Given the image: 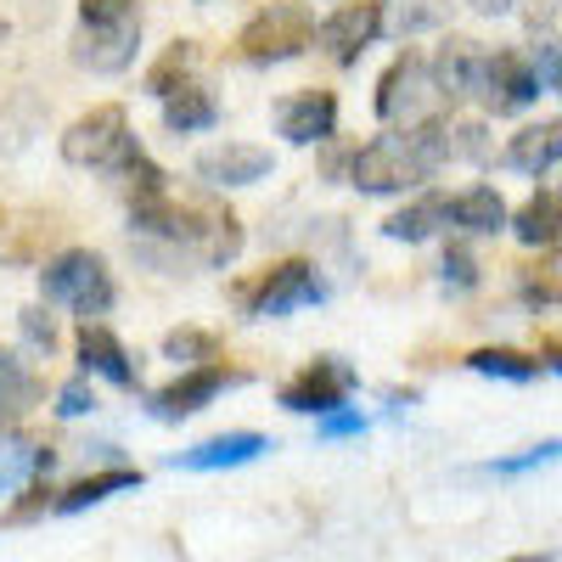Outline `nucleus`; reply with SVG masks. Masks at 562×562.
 <instances>
[{"label": "nucleus", "mask_w": 562, "mask_h": 562, "mask_svg": "<svg viewBox=\"0 0 562 562\" xmlns=\"http://www.w3.org/2000/svg\"><path fill=\"white\" fill-rule=\"evenodd\" d=\"M434 102H450L445 90H439V74L428 57H416L405 52L383 79H378V119L383 124H422V119H434Z\"/></svg>", "instance_id": "5"}, {"label": "nucleus", "mask_w": 562, "mask_h": 562, "mask_svg": "<svg viewBox=\"0 0 562 562\" xmlns=\"http://www.w3.org/2000/svg\"><path fill=\"white\" fill-rule=\"evenodd\" d=\"M214 119H220V102L209 97L203 85H180V90H169V97H164V124H169L175 135L214 130Z\"/></svg>", "instance_id": "19"}, {"label": "nucleus", "mask_w": 562, "mask_h": 562, "mask_svg": "<svg viewBox=\"0 0 562 562\" xmlns=\"http://www.w3.org/2000/svg\"><path fill=\"white\" fill-rule=\"evenodd\" d=\"M315 45V12L304 7V0H270L265 12H254L237 34V52L248 63H293L304 57Z\"/></svg>", "instance_id": "3"}, {"label": "nucleus", "mask_w": 562, "mask_h": 562, "mask_svg": "<svg viewBox=\"0 0 562 562\" xmlns=\"http://www.w3.org/2000/svg\"><path fill=\"white\" fill-rule=\"evenodd\" d=\"M450 225L467 231V237H495V231L512 225V209L495 186H467V192L450 198Z\"/></svg>", "instance_id": "16"}, {"label": "nucleus", "mask_w": 562, "mask_h": 562, "mask_svg": "<svg viewBox=\"0 0 562 562\" xmlns=\"http://www.w3.org/2000/svg\"><path fill=\"white\" fill-rule=\"evenodd\" d=\"M34 473H52V450H23V445H0V501L18 495Z\"/></svg>", "instance_id": "24"}, {"label": "nucleus", "mask_w": 562, "mask_h": 562, "mask_svg": "<svg viewBox=\"0 0 562 562\" xmlns=\"http://www.w3.org/2000/svg\"><path fill=\"white\" fill-rule=\"evenodd\" d=\"M140 18L135 0H79V23H124Z\"/></svg>", "instance_id": "30"}, {"label": "nucleus", "mask_w": 562, "mask_h": 562, "mask_svg": "<svg viewBox=\"0 0 562 562\" xmlns=\"http://www.w3.org/2000/svg\"><path fill=\"white\" fill-rule=\"evenodd\" d=\"M439 225H450V198L428 192V198L405 203L400 214H389L383 220V237L389 243H428V237H439Z\"/></svg>", "instance_id": "17"}, {"label": "nucleus", "mask_w": 562, "mask_h": 562, "mask_svg": "<svg viewBox=\"0 0 562 562\" xmlns=\"http://www.w3.org/2000/svg\"><path fill=\"white\" fill-rule=\"evenodd\" d=\"M518 293H524L529 304H562V254L535 259V265L518 276Z\"/></svg>", "instance_id": "25"}, {"label": "nucleus", "mask_w": 562, "mask_h": 562, "mask_svg": "<svg viewBox=\"0 0 562 562\" xmlns=\"http://www.w3.org/2000/svg\"><path fill=\"white\" fill-rule=\"evenodd\" d=\"M90 411H97V394H90L85 378H74V383L57 389V416H90Z\"/></svg>", "instance_id": "31"}, {"label": "nucleus", "mask_w": 562, "mask_h": 562, "mask_svg": "<svg viewBox=\"0 0 562 562\" xmlns=\"http://www.w3.org/2000/svg\"><path fill=\"white\" fill-rule=\"evenodd\" d=\"M270 450L265 434H220L209 445H192V450H180L175 467H186V473H220V467H248Z\"/></svg>", "instance_id": "14"}, {"label": "nucleus", "mask_w": 562, "mask_h": 562, "mask_svg": "<svg viewBox=\"0 0 562 562\" xmlns=\"http://www.w3.org/2000/svg\"><path fill=\"white\" fill-rule=\"evenodd\" d=\"M164 355L175 366H203V360H220V344H214V333H203V326H180V333L164 338Z\"/></svg>", "instance_id": "26"}, {"label": "nucleus", "mask_w": 562, "mask_h": 562, "mask_svg": "<svg viewBox=\"0 0 562 562\" xmlns=\"http://www.w3.org/2000/svg\"><path fill=\"white\" fill-rule=\"evenodd\" d=\"M506 164L518 175H546L562 164V119H540V124H524L518 135L506 140Z\"/></svg>", "instance_id": "15"}, {"label": "nucleus", "mask_w": 562, "mask_h": 562, "mask_svg": "<svg viewBox=\"0 0 562 562\" xmlns=\"http://www.w3.org/2000/svg\"><path fill=\"white\" fill-rule=\"evenodd\" d=\"M349 434H366V416H355V411H326L321 416V439H349Z\"/></svg>", "instance_id": "33"}, {"label": "nucleus", "mask_w": 562, "mask_h": 562, "mask_svg": "<svg viewBox=\"0 0 562 562\" xmlns=\"http://www.w3.org/2000/svg\"><path fill=\"white\" fill-rule=\"evenodd\" d=\"M321 299V276L310 259H288V265H276L265 270L254 288H248V315L254 321H276V315H293L304 304Z\"/></svg>", "instance_id": "8"}, {"label": "nucleus", "mask_w": 562, "mask_h": 562, "mask_svg": "<svg viewBox=\"0 0 562 562\" xmlns=\"http://www.w3.org/2000/svg\"><path fill=\"white\" fill-rule=\"evenodd\" d=\"M479 18H506V12H518V0H467Z\"/></svg>", "instance_id": "34"}, {"label": "nucleus", "mask_w": 562, "mask_h": 562, "mask_svg": "<svg viewBox=\"0 0 562 562\" xmlns=\"http://www.w3.org/2000/svg\"><path fill=\"white\" fill-rule=\"evenodd\" d=\"M349 394H355V371L338 355H321V360H310L304 371H293V378L281 383V405L299 411V416H326Z\"/></svg>", "instance_id": "7"}, {"label": "nucleus", "mask_w": 562, "mask_h": 562, "mask_svg": "<svg viewBox=\"0 0 562 562\" xmlns=\"http://www.w3.org/2000/svg\"><path fill=\"white\" fill-rule=\"evenodd\" d=\"M276 169L270 147H254V140H220V147L198 153V180L203 186H259Z\"/></svg>", "instance_id": "12"}, {"label": "nucleus", "mask_w": 562, "mask_h": 562, "mask_svg": "<svg viewBox=\"0 0 562 562\" xmlns=\"http://www.w3.org/2000/svg\"><path fill=\"white\" fill-rule=\"evenodd\" d=\"M130 153H135V135H130V113L119 102L90 108L63 130V164H74V169L119 175L130 164Z\"/></svg>", "instance_id": "2"}, {"label": "nucleus", "mask_w": 562, "mask_h": 562, "mask_svg": "<svg viewBox=\"0 0 562 562\" xmlns=\"http://www.w3.org/2000/svg\"><path fill=\"white\" fill-rule=\"evenodd\" d=\"M439 270H445V288H456V293H473L479 288V259L467 254V248H450Z\"/></svg>", "instance_id": "29"}, {"label": "nucleus", "mask_w": 562, "mask_h": 562, "mask_svg": "<svg viewBox=\"0 0 562 562\" xmlns=\"http://www.w3.org/2000/svg\"><path fill=\"white\" fill-rule=\"evenodd\" d=\"M23 338H29L40 355H52V349H57V326L45 321V310H23Z\"/></svg>", "instance_id": "32"}, {"label": "nucleus", "mask_w": 562, "mask_h": 562, "mask_svg": "<svg viewBox=\"0 0 562 562\" xmlns=\"http://www.w3.org/2000/svg\"><path fill=\"white\" fill-rule=\"evenodd\" d=\"M445 0H400V34H416V29H439L445 23Z\"/></svg>", "instance_id": "28"}, {"label": "nucleus", "mask_w": 562, "mask_h": 562, "mask_svg": "<svg viewBox=\"0 0 562 562\" xmlns=\"http://www.w3.org/2000/svg\"><path fill=\"white\" fill-rule=\"evenodd\" d=\"M467 97L484 102L495 119H512V113H524L540 97V74L518 52H479L473 79H467Z\"/></svg>", "instance_id": "4"}, {"label": "nucleus", "mask_w": 562, "mask_h": 562, "mask_svg": "<svg viewBox=\"0 0 562 562\" xmlns=\"http://www.w3.org/2000/svg\"><path fill=\"white\" fill-rule=\"evenodd\" d=\"M140 52V18L124 23H79L74 34V63L90 74H124Z\"/></svg>", "instance_id": "9"}, {"label": "nucleus", "mask_w": 562, "mask_h": 562, "mask_svg": "<svg viewBox=\"0 0 562 562\" xmlns=\"http://www.w3.org/2000/svg\"><path fill=\"white\" fill-rule=\"evenodd\" d=\"M551 90H557V97H562V57H557V74H551Z\"/></svg>", "instance_id": "35"}, {"label": "nucleus", "mask_w": 562, "mask_h": 562, "mask_svg": "<svg viewBox=\"0 0 562 562\" xmlns=\"http://www.w3.org/2000/svg\"><path fill=\"white\" fill-rule=\"evenodd\" d=\"M467 366L479 371V378H501V383H535L546 360L540 355H524V349H473Z\"/></svg>", "instance_id": "21"}, {"label": "nucleus", "mask_w": 562, "mask_h": 562, "mask_svg": "<svg viewBox=\"0 0 562 562\" xmlns=\"http://www.w3.org/2000/svg\"><path fill=\"white\" fill-rule=\"evenodd\" d=\"M40 400V378L18 349H0V416H23Z\"/></svg>", "instance_id": "22"}, {"label": "nucleus", "mask_w": 562, "mask_h": 562, "mask_svg": "<svg viewBox=\"0 0 562 562\" xmlns=\"http://www.w3.org/2000/svg\"><path fill=\"white\" fill-rule=\"evenodd\" d=\"M40 293H45V304H63V310L85 315V321L108 315L113 299H119L108 259H102V254H90V248H68V254H57L52 265L40 270Z\"/></svg>", "instance_id": "1"}, {"label": "nucleus", "mask_w": 562, "mask_h": 562, "mask_svg": "<svg viewBox=\"0 0 562 562\" xmlns=\"http://www.w3.org/2000/svg\"><path fill=\"white\" fill-rule=\"evenodd\" d=\"M192 68H198V45H192V40H175L169 52L153 63V74H147V90H153V97H169V90L192 85Z\"/></svg>", "instance_id": "23"}, {"label": "nucleus", "mask_w": 562, "mask_h": 562, "mask_svg": "<svg viewBox=\"0 0 562 562\" xmlns=\"http://www.w3.org/2000/svg\"><path fill=\"white\" fill-rule=\"evenodd\" d=\"M551 461H562V439H546V445L512 456V461H495L490 473H495V479H524V473H535V467H551Z\"/></svg>", "instance_id": "27"}, {"label": "nucleus", "mask_w": 562, "mask_h": 562, "mask_svg": "<svg viewBox=\"0 0 562 562\" xmlns=\"http://www.w3.org/2000/svg\"><path fill=\"white\" fill-rule=\"evenodd\" d=\"M276 130L293 140V147H321V140L338 135V97L333 90H299L276 108Z\"/></svg>", "instance_id": "11"}, {"label": "nucleus", "mask_w": 562, "mask_h": 562, "mask_svg": "<svg viewBox=\"0 0 562 562\" xmlns=\"http://www.w3.org/2000/svg\"><path fill=\"white\" fill-rule=\"evenodd\" d=\"M378 34H383V0H344L338 12H326L315 23V45L344 68L360 63V52L378 45Z\"/></svg>", "instance_id": "6"}, {"label": "nucleus", "mask_w": 562, "mask_h": 562, "mask_svg": "<svg viewBox=\"0 0 562 562\" xmlns=\"http://www.w3.org/2000/svg\"><path fill=\"white\" fill-rule=\"evenodd\" d=\"M237 383V371H225L220 360H203V366H186L180 378L169 383V389H158L153 394V416H164V422H180V416H198L220 389H231Z\"/></svg>", "instance_id": "10"}, {"label": "nucleus", "mask_w": 562, "mask_h": 562, "mask_svg": "<svg viewBox=\"0 0 562 562\" xmlns=\"http://www.w3.org/2000/svg\"><path fill=\"white\" fill-rule=\"evenodd\" d=\"M135 484H140V473H135V467H113V473H97V479H85V484L63 490V495L52 501V512L74 518V512H85V506H102L108 495H124V490H135Z\"/></svg>", "instance_id": "20"}, {"label": "nucleus", "mask_w": 562, "mask_h": 562, "mask_svg": "<svg viewBox=\"0 0 562 562\" xmlns=\"http://www.w3.org/2000/svg\"><path fill=\"white\" fill-rule=\"evenodd\" d=\"M512 237H518L524 248H551L557 237H562V198H551V192H535L518 214H512Z\"/></svg>", "instance_id": "18"}, {"label": "nucleus", "mask_w": 562, "mask_h": 562, "mask_svg": "<svg viewBox=\"0 0 562 562\" xmlns=\"http://www.w3.org/2000/svg\"><path fill=\"white\" fill-rule=\"evenodd\" d=\"M74 349H79V371H85V378H108L119 389H135V360H130V349L108 333L102 321H85Z\"/></svg>", "instance_id": "13"}]
</instances>
